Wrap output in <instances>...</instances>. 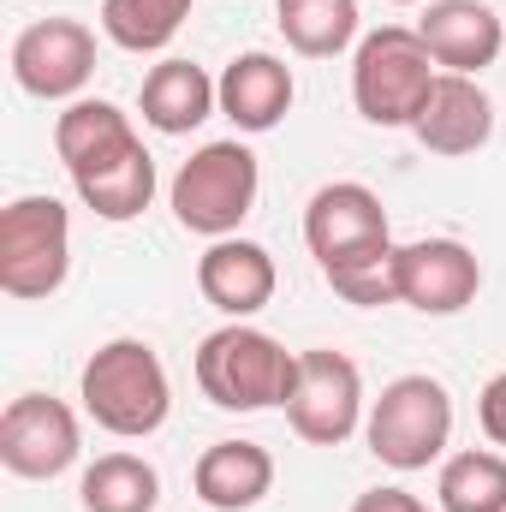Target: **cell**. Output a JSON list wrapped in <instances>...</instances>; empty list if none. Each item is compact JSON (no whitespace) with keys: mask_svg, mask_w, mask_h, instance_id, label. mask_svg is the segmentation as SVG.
Returning a JSON list of instances; mask_svg holds the SVG:
<instances>
[{"mask_svg":"<svg viewBox=\"0 0 506 512\" xmlns=\"http://www.w3.org/2000/svg\"><path fill=\"white\" fill-rule=\"evenodd\" d=\"M423 48L435 54L441 72H465L477 78L483 66H495L506 48V18H495L483 0H429L417 18Z\"/></svg>","mask_w":506,"mask_h":512,"instance_id":"cell-14","label":"cell"},{"mask_svg":"<svg viewBox=\"0 0 506 512\" xmlns=\"http://www.w3.org/2000/svg\"><path fill=\"white\" fill-rule=\"evenodd\" d=\"M54 155L72 173V191L84 197V209L102 221H137L155 203V155L131 131L126 108L102 96L66 102V114L54 120Z\"/></svg>","mask_w":506,"mask_h":512,"instance_id":"cell-1","label":"cell"},{"mask_svg":"<svg viewBox=\"0 0 506 512\" xmlns=\"http://www.w3.org/2000/svg\"><path fill=\"white\" fill-rule=\"evenodd\" d=\"M191 489L209 512H251L274 495V453L262 441H215L203 447Z\"/></svg>","mask_w":506,"mask_h":512,"instance_id":"cell-17","label":"cell"},{"mask_svg":"<svg viewBox=\"0 0 506 512\" xmlns=\"http://www.w3.org/2000/svg\"><path fill=\"white\" fill-rule=\"evenodd\" d=\"M12 78L36 102H78L96 78V30L84 18H36L12 36Z\"/></svg>","mask_w":506,"mask_h":512,"instance_id":"cell-11","label":"cell"},{"mask_svg":"<svg viewBox=\"0 0 506 512\" xmlns=\"http://www.w3.org/2000/svg\"><path fill=\"white\" fill-rule=\"evenodd\" d=\"M352 512H429L411 489H370V495H358Z\"/></svg>","mask_w":506,"mask_h":512,"instance_id":"cell-24","label":"cell"},{"mask_svg":"<svg viewBox=\"0 0 506 512\" xmlns=\"http://www.w3.org/2000/svg\"><path fill=\"white\" fill-rule=\"evenodd\" d=\"M78 399L90 411L96 429L120 435V441H143L167 423L173 411V382H167V364L149 340H108L84 358L78 370Z\"/></svg>","mask_w":506,"mask_h":512,"instance_id":"cell-3","label":"cell"},{"mask_svg":"<svg viewBox=\"0 0 506 512\" xmlns=\"http://www.w3.org/2000/svg\"><path fill=\"white\" fill-rule=\"evenodd\" d=\"M477 423H483V435H489L495 447H506V370L483 387V399H477Z\"/></svg>","mask_w":506,"mask_h":512,"instance_id":"cell-23","label":"cell"},{"mask_svg":"<svg viewBox=\"0 0 506 512\" xmlns=\"http://www.w3.org/2000/svg\"><path fill=\"white\" fill-rule=\"evenodd\" d=\"M298 382V352H286L274 334L251 322H227L197 346V387L221 411H268L286 405Z\"/></svg>","mask_w":506,"mask_h":512,"instance_id":"cell-4","label":"cell"},{"mask_svg":"<svg viewBox=\"0 0 506 512\" xmlns=\"http://www.w3.org/2000/svg\"><path fill=\"white\" fill-rule=\"evenodd\" d=\"M387 6H417V0H387Z\"/></svg>","mask_w":506,"mask_h":512,"instance_id":"cell-25","label":"cell"},{"mask_svg":"<svg viewBox=\"0 0 506 512\" xmlns=\"http://www.w3.org/2000/svg\"><path fill=\"white\" fill-rule=\"evenodd\" d=\"M411 137L429 149V155H477L489 137H495V102L477 78L465 72H435L417 120H411Z\"/></svg>","mask_w":506,"mask_h":512,"instance_id":"cell-13","label":"cell"},{"mask_svg":"<svg viewBox=\"0 0 506 512\" xmlns=\"http://www.w3.org/2000/svg\"><path fill=\"white\" fill-rule=\"evenodd\" d=\"M274 12L286 48L304 60H334L358 42V0H274Z\"/></svg>","mask_w":506,"mask_h":512,"instance_id":"cell-19","label":"cell"},{"mask_svg":"<svg viewBox=\"0 0 506 512\" xmlns=\"http://www.w3.org/2000/svg\"><path fill=\"white\" fill-rule=\"evenodd\" d=\"M137 108H143V126H155L161 137H185L209 114H221V90L197 60H161V66H149Z\"/></svg>","mask_w":506,"mask_h":512,"instance_id":"cell-18","label":"cell"},{"mask_svg":"<svg viewBox=\"0 0 506 512\" xmlns=\"http://www.w3.org/2000/svg\"><path fill=\"white\" fill-rule=\"evenodd\" d=\"M256 191H262V167L239 137H221V143H203L179 173H173V221L197 239H233L245 227V215L256 209Z\"/></svg>","mask_w":506,"mask_h":512,"instance_id":"cell-5","label":"cell"},{"mask_svg":"<svg viewBox=\"0 0 506 512\" xmlns=\"http://www.w3.org/2000/svg\"><path fill=\"white\" fill-rule=\"evenodd\" d=\"M364 441L387 471H429L453 441V393L435 376H399L364 417Z\"/></svg>","mask_w":506,"mask_h":512,"instance_id":"cell-7","label":"cell"},{"mask_svg":"<svg viewBox=\"0 0 506 512\" xmlns=\"http://www.w3.org/2000/svg\"><path fill=\"white\" fill-rule=\"evenodd\" d=\"M215 90H221V114L233 120L239 131H274L286 114H292V96H298V84H292V66L280 60V54H239V60H227V72L215 78Z\"/></svg>","mask_w":506,"mask_h":512,"instance_id":"cell-16","label":"cell"},{"mask_svg":"<svg viewBox=\"0 0 506 512\" xmlns=\"http://www.w3.org/2000/svg\"><path fill=\"white\" fill-rule=\"evenodd\" d=\"M364 376L346 352L334 346H316V352H298V382L286 399V423L298 441L310 447H346L358 429H364Z\"/></svg>","mask_w":506,"mask_h":512,"instance_id":"cell-9","label":"cell"},{"mask_svg":"<svg viewBox=\"0 0 506 512\" xmlns=\"http://www.w3.org/2000/svg\"><path fill=\"white\" fill-rule=\"evenodd\" d=\"M304 245L316 256L322 280L346 298V304H399V286H393V227H387V209L370 185L358 179H334L322 185L310 203H304Z\"/></svg>","mask_w":506,"mask_h":512,"instance_id":"cell-2","label":"cell"},{"mask_svg":"<svg viewBox=\"0 0 506 512\" xmlns=\"http://www.w3.org/2000/svg\"><path fill=\"white\" fill-rule=\"evenodd\" d=\"M435 501L441 512H506V453L489 447L453 453L435 477Z\"/></svg>","mask_w":506,"mask_h":512,"instance_id":"cell-21","label":"cell"},{"mask_svg":"<svg viewBox=\"0 0 506 512\" xmlns=\"http://www.w3.org/2000/svg\"><path fill=\"white\" fill-rule=\"evenodd\" d=\"M274 286H280V268H274L268 245H256V239H239L233 233V239H215L209 251L197 256V292L221 316H233V322L268 310L274 304Z\"/></svg>","mask_w":506,"mask_h":512,"instance_id":"cell-15","label":"cell"},{"mask_svg":"<svg viewBox=\"0 0 506 512\" xmlns=\"http://www.w3.org/2000/svg\"><path fill=\"white\" fill-rule=\"evenodd\" d=\"M72 268V215L60 197L30 191L0 209V292L30 304L54 298Z\"/></svg>","mask_w":506,"mask_h":512,"instance_id":"cell-6","label":"cell"},{"mask_svg":"<svg viewBox=\"0 0 506 512\" xmlns=\"http://www.w3.org/2000/svg\"><path fill=\"white\" fill-rule=\"evenodd\" d=\"M84 512H155L161 507V471L143 453H102L84 483H78Z\"/></svg>","mask_w":506,"mask_h":512,"instance_id":"cell-20","label":"cell"},{"mask_svg":"<svg viewBox=\"0 0 506 512\" xmlns=\"http://www.w3.org/2000/svg\"><path fill=\"white\" fill-rule=\"evenodd\" d=\"M435 84V54L423 48L417 30L405 24H381L358 42L352 54V102L370 126H411L423 96Z\"/></svg>","mask_w":506,"mask_h":512,"instance_id":"cell-8","label":"cell"},{"mask_svg":"<svg viewBox=\"0 0 506 512\" xmlns=\"http://www.w3.org/2000/svg\"><path fill=\"white\" fill-rule=\"evenodd\" d=\"M393 286L417 316H459L483 292V262L459 239H411L393 251Z\"/></svg>","mask_w":506,"mask_h":512,"instance_id":"cell-12","label":"cell"},{"mask_svg":"<svg viewBox=\"0 0 506 512\" xmlns=\"http://www.w3.org/2000/svg\"><path fill=\"white\" fill-rule=\"evenodd\" d=\"M191 18V0H102V36L126 54H161Z\"/></svg>","mask_w":506,"mask_h":512,"instance_id":"cell-22","label":"cell"},{"mask_svg":"<svg viewBox=\"0 0 506 512\" xmlns=\"http://www.w3.org/2000/svg\"><path fill=\"white\" fill-rule=\"evenodd\" d=\"M84 453L78 411L54 393H18L0 411V465L24 483H54Z\"/></svg>","mask_w":506,"mask_h":512,"instance_id":"cell-10","label":"cell"}]
</instances>
